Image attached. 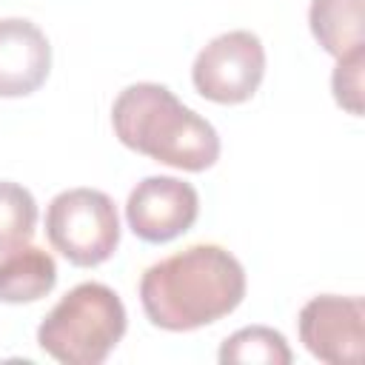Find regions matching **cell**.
Returning a JSON list of instances; mask_svg holds the SVG:
<instances>
[{"label":"cell","instance_id":"cell-8","mask_svg":"<svg viewBox=\"0 0 365 365\" xmlns=\"http://www.w3.org/2000/svg\"><path fill=\"white\" fill-rule=\"evenodd\" d=\"M51 71V46L26 17L0 20V97L34 94Z\"/></svg>","mask_w":365,"mask_h":365},{"label":"cell","instance_id":"cell-3","mask_svg":"<svg viewBox=\"0 0 365 365\" xmlns=\"http://www.w3.org/2000/svg\"><path fill=\"white\" fill-rule=\"evenodd\" d=\"M128 325L123 299L103 282L74 285L40 322L37 345L63 365H100Z\"/></svg>","mask_w":365,"mask_h":365},{"label":"cell","instance_id":"cell-7","mask_svg":"<svg viewBox=\"0 0 365 365\" xmlns=\"http://www.w3.org/2000/svg\"><path fill=\"white\" fill-rule=\"evenodd\" d=\"M200 214V194L180 177H145L125 202L128 228L143 242H171L185 234Z\"/></svg>","mask_w":365,"mask_h":365},{"label":"cell","instance_id":"cell-10","mask_svg":"<svg viewBox=\"0 0 365 365\" xmlns=\"http://www.w3.org/2000/svg\"><path fill=\"white\" fill-rule=\"evenodd\" d=\"M362 3L365 0H311L308 9L311 34L331 57H342L365 46Z\"/></svg>","mask_w":365,"mask_h":365},{"label":"cell","instance_id":"cell-13","mask_svg":"<svg viewBox=\"0 0 365 365\" xmlns=\"http://www.w3.org/2000/svg\"><path fill=\"white\" fill-rule=\"evenodd\" d=\"M362 66H365V46L336 57V68L331 74L334 100L354 117L362 114Z\"/></svg>","mask_w":365,"mask_h":365},{"label":"cell","instance_id":"cell-4","mask_svg":"<svg viewBox=\"0 0 365 365\" xmlns=\"http://www.w3.org/2000/svg\"><path fill=\"white\" fill-rule=\"evenodd\" d=\"M46 237L71 265L94 268L120 245L117 205L97 188L60 191L46 208Z\"/></svg>","mask_w":365,"mask_h":365},{"label":"cell","instance_id":"cell-1","mask_svg":"<svg viewBox=\"0 0 365 365\" xmlns=\"http://www.w3.org/2000/svg\"><path fill=\"white\" fill-rule=\"evenodd\" d=\"M245 297L240 259L214 242H197L154 262L140 279V302L151 325L194 331L228 317Z\"/></svg>","mask_w":365,"mask_h":365},{"label":"cell","instance_id":"cell-6","mask_svg":"<svg viewBox=\"0 0 365 365\" xmlns=\"http://www.w3.org/2000/svg\"><path fill=\"white\" fill-rule=\"evenodd\" d=\"M299 342L328 365H354L365 351V299L319 294L299 311Z\"/></svg>","mask_w":365,"mask_h":365},{"label":"cell","instance_id":"cell-11","mask_svg":"<svg viewBox=\"0 0 365 365\" xmlns=\"http://www.w3.org/2000/svg\"><path fill=\"white\" fill-rule=\"evenodd\" d=\"M294 359L285 336L268 325H248L234 331L222 348H220V362L222 365H288Z\"/></svg>","mask_w":365,"mask_h":365},{"label":"cell","instance_id":"cell-9","mask_svg":"<svg viewBox=\"0 0 365 365\" xmlns=\"http://www.w3.org/2000/svg\"><path fill=\"white\" fill-rule=\"evenodd\" d=\"M57 285L54 257L37 245H20L0 254V302H37Z\"/></svg>","mask_w":365,"mask_h":365},{"label":"cell","instance_id":"cell-5","mask_svg":"<svg viewBox=\"0 0 365 365\" xmlns=\"http://www.w3.org/2000/svg\"><path fill=\"white\" fill-rule=\"evenodd\" d=\"M265 77V48L262 40L248 29H234L217 34L200 48L191 80L194 88L220 106H237L257 94Z\"/></svg>","mask_w":365,"mask_h":365},{"label":"cell","instance_id":"cell-2","mask_svg":"<svg viewBox=\"0 0 365 365\" xmlns=\"http://www.w3.org/2000/svg\"><path fill=\"white\" fill-rule=\"evenodd\" d=\"M111 125L125 148L180 171H205L220 160L217 128L163 83L123 88L111 106Z\"/></svg>","mask_w":365,"mask_h":365},{"label":"cell","instance_id":"cell-12","mask_svg":"<svg viewBox=\"0 0 365 365\" xmlns=\"http://www.w3.org/2000/svg\"><path fill=\"white\" fill-rule=\"evenodd\" d=\"M37 228V202L29 188L0 180V254L31 242Z\"/></svg>","mask_w":365,"mask_h":365}]
</instances>
